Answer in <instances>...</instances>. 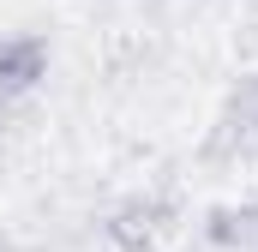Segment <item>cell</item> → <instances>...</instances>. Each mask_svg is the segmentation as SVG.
Listing matches in <instances>:
<instances>
[{"label": "cell", "instance_id": "obj_1", "mask_svg": "<svg viewBox=\"0 0 258 252\" xmlns=\"http://www.w3.org/2000/svg\"><path fill=\"white\" fill-rule=\"evenodd\" d=\"M222 144H240V150L258 144V72L234 84V96L222 108Z\"/></svg>", "mask_w": 258, "mask_h": 252}, {"label": "cell", "instance_id": "obj_2", "mask_svg": "<svg viewBox=\"0 0 258 252\" xmlns=\"http://www.w3.org/2000/svg\"><path fill=\"white\" fill-rule=\"evenodd\" d=\"M0 252H6V246H0Z\"/></svg>", "mask_w": 258, "mask_h": 252}]
</instances>
